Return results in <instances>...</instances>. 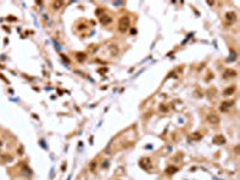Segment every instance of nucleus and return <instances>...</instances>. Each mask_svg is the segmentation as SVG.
Instances as JSON below:
<instances>
[{
    "instance_id": "nucleus-11",
    "label": "nucleus",
    "mask_w": 240,
    "mask_h": 180,
    "mask_svg": "<svg viewBox=\"0 0 240 180\" xmlns=\"http://www.w3.org/2000/svg\"><path fill=\"white\" fill-rule=\"evenodd\" d=\"M234 91H235V86H228L227 89L223 90V95H224V96H228V95L233 94Z\"/></svg>"
},
{
    "instance_id": "nucleus-9",
    "label": "nucleus",
    "mask_w": 240,
    "mask_h": 180,
    "mask_svg": "<svg viewBox=\"0 0 240 180\" xmlns=\"http://www.w3.org/2000/svg\"><path fill=\"white\" fill-rule=\"evenodd\" d=\"M203 138V135L201 133V132H193L191 136H190V139H192V141H199V139H202Z\"/></svg>"
},
{
    "instance_id": "nucleus-8",
    "label": "nucleus",
    "mask_w": 240,
    "mask_h": 180,
    "mask_svg": "<svg viewBox=\"0 0 240 180\" xmlns=\"http://www.w3.org/2000/svg\"><path fill=\"white\" fill-rule=\"evenodd\" d=\"M76 59H77L78 61L83 62V61L87 59V54L83 53V52H78V53H76Z\"/></svg>"
},
{
    "instance_id": "nucleus-14",
    "label": "nucleus",
    "mask_w": 240,
    "mask_h": 180,
    "mask_svg": "<svg viewBox=\"0 0 240 180\" xmlns=\"http://www.w3.org/2000/svg\"><path fill=\"white\" fill-rule=\"evenodd\" d=\"M160 111L166 112V111H167V107H166V106H163V105H161V106H160Z\"/></svg>"
},
{
    "instance_id": "nucleus-4",
    "label": "nucleus",
    "mask_w": 240,
    "mask_h": 180,
    "mask_svg": "<svg viewBox=\"0 0 240 180\" xmlns=\"http://www.w3.org/2000/svg\"><path fill=\"white\" fill-rule=\"evenodd\" d=\"M236 71L235 70H232V68H227L226 71H224V73H223V77L224 78H234V77H236Z\"/></svg>"
},
{
    "instance_id": "nucleus-2",
    "label": "nucleus",
    "mask_w": 240,
    "mask_h": 180,
    "mask_svg": "<svg viewBox=\"0 0 240 180\" xmlns=\"http://www.w3.org/2000/svg\"><path fill=\"white\" fill-rule=\"evenodd\" d=\"M233 105H234V101H224V102L221 103L220 111H221V112H227V111H229V109L233 107Z\"/></svg>"
},
{
    "instance_id": "nucleus-1",
    "label": "nucleus",
    "mask_w": 240,
    "mask_h": 180,
    "mask_svg": "<svg viewBox=\"0 0 240 180\" xmlns=\"http://www.w3.org/2000/svg\"><path fill=\"white\" fill-rule=\"evenodd\" d=\"M130 23H131L130 17H128V16H123V17L119 19V22H118V29H119V31H120V33L127 31L128 28H130Z\"/></svg>"
},
{
    "instance_id": "nucleus-10",
    "label": "nucleus",
    "mask_w": 240,
    "mask_h": 180,
    "mask_svg": "<svg viewBox=\"0 0 240 180\" xmlns=\"http://www.w3.org/2000/svg\"><path fill=\"white\" fill-rule=\"evenodd\" d=\"M144 161L145 162H143V161H140V167L142 168H144V169H149L150 168V166H151V162H150V160L149 158H144Z\"/></svg>"
},
{
    "instance_id": "nucleus-5",
    "label": "nucleus",
    "mask_w": 240,
    "mask_h": 180,
    "mask_svg": "<svg viewBox=\"0 0 240 180\" xmlns=\"http://www.w3.org/2000/svg\"><path fill=\"white\" fill-rule=\"evenodd\" d=\"M212 142H214L215 144H217V145H221V144H224V143H226V138H224L222 135H216V136L214 137Z\"/></svg>"
},
{
    "instance_id": "nucleus-12",
    "label": "nucleus",
    "mask_w": 240,
    "mask_h": 180,
    "mask_svg": "<svg viewBox=\"0 0 240 180\" xmlns=\"http://www.w3.org/2000/svg\"><path fill=\"white\" fill-rule=\"evenodd\" d=\"M177 170H178L177 167H168V168L166 169V173H167V174H174Z\"/></svg>"
},
{
    "instance_id": "nucleus-15",
    "label": "nucleus",
    "mask_w": 240,
    "mask_h": 180,
    "mask_svg": "<svg viewBox=\"0 0 240 180\" xmlns=\"http://www.w3.org/2000/svg\"><path fill=\"white\" fill-rule=\"evenodd\" d=\"M84 28H85V25H83V24H82V25H79V29H84Z\"/></svg>"
},
{
    "instance_id": "nucleus-7",
    "label": "nucleus",
    "mask_w": 240,
    "mask_h": 180,
    "mask_svg": "<svg viewBox=\"0 0 240 180\" xmlns=\"http://www.w3.org/2000/svg\"><path fill=\"white\" fill-rule=\"evenodd\" d=\"M112 21H113L112 17H111V16H107V15L100 17V22H101V24H103V25H108V24H111Z\"/></svg>"
},
{
    "instance_id": "nucleus-13",
    "label": "nucleus",
    "mask_w": 240,
    "mask_h": 180,
    "mask_svg": "<svg viewBox=\"0 0 240 180\" xmlns=\"http://www.w3.org/2000/svg\"><path fill=\"white\" fill-rule=\"evenodd\" d=\"M53 5H54V9L56 10V9H60V6L62 5V3H61V1H58V3H54Z\"/></svg>"
},
{
    "instance_id": "nucleus-6",
    "label": "nucleus",
    "mask_w": 240,
    "mask_h": 180,
    "mask_svg": "<svg viewBox=\"0 0 240 180\" xmlns=\"http://www.w3.org/2000/svg\"><path fill=\"white\" fill-rule=\"evenodd\" d=\"M226 21H227V22H229V23H233V22H235V21H236V13H235V12H233V11H230V12H227V13H226Z\"/></svg>"
},
{
    "instance_id": "nucleus-3",
    "label": "nucleus",
    "mask_w": 240,
    "mask_h": 180,
    "mask_svg": "<svg viewBox=\"0 0 240 180\" xmlns=\"http://www.w3.org/2000/svg\"><path fill=\"white\" fill-rule=\"evenodd\" d=\"M207 120H208V123H210V124H212V125H217V124L220 123V117L211 113V114H208V115H207Z\"/></svg>"
}]
</instances>
